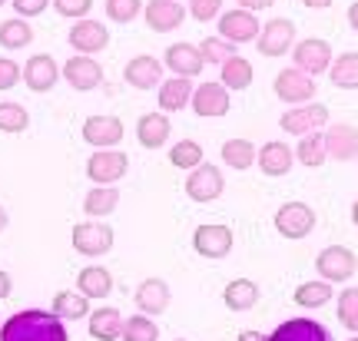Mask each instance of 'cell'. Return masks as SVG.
<instances>
[{
	"instance_id": "obj_1",
	"label": "cell",
	"mask_w": 358,
	"mask_h": 341,
	"mask_svg": "<svg viewBox=\"0 0 358 341\" xmlns=\"http://www.w3.org/2000/svg\"><path fill=\"white\" fill-rule=\"evenodd\" d=\"M0 341H70V335H66V325L60 315L27 308V312H17L3 321Z\"/></svg>"
},
{
	"instance_id": "obj_2",
	"label": "cell",
	"mask_w": 358,
	"mask_h": 341,
	"mask_svg": "<svg viewBox=\"0 0 358 341\" xmlns=\"http://www.w3.org/2000/svg\"><path fill=\"white\" fill-rule=\"evenodd\" d=\"M129 156L120 150H100L87 159V176L93 179V186H113L127 176Z\"/></svg>"
},
{
	"instance_id": "obj_3",
	"label": "cell",
	"mask_w": 358,
	"mask_h": 341,
	"mask_svg": "<svg viewBox=\"0 0 358 341\" xmlns=\"http://www.w3.org/2000/svg\"><path fill=\"white\" fill-rule=\"evenodd\" d=\"M282 129L292 133V136H308V133H319L322 126H329V106L325 103H302L292 106L289 113H282Z\"/></svg>"
},
{
	"instance_id": "obj_4",
	"label": "cell",
	"mask_w": 358,
	"mask_h": 341,
	"mask_svg": "<svg viewBox=\"0 0 358 341\" xmlns=\"http://www.w3.org/2000/svg\"><path fill=\"white\" fill-rule=\"evenodd\" d=\"M275 96H279L282 103H292V106L312 103V96H315V80H312L306 70L289 66V70H282V73L275 76Z\"/></svg>"
},
{
	"instance_id": "obj_5",
	"label": "cell",
	"mask_w": 358,
	"mask_h": 341,
	"mask_svg": "<svg viewBox=\"0 0 358 341\" xmlns=\"http://www.w3.org/2000/svg\"><path fill=\"white\" fill-rule=\"evenodd\" d=\"M222 189H226V179L219 173V166L213 163L196 166L189 173V179H186V196L192 203H213V199L222 196Z\"/></svg>"
},
{
	"instance_id": "obj_6",
	"label": "cell",
	"mask_w": 358,
	"mask_h": 341,
	"mask_svg": "<svg viewBox=\"0 0 358 341\" xmlns=\"http://www.w3.org/2000/svg\"><path fill=\"white\" fill-rule=\"evenodd\" d=\"M315 268H319V275L325 282H348V278L355 275V252L345 249V245H329V249H322L319 259H315Z\"/></svg>"
},
{
	"instance_id": "obj_7",
	"label": "cell",
	"mask_w": 358,
	"mask_h": 341,
	"mask_svg": "<svg viewBox=\"0 0 358 341\" xmlns=\"http://www.w3.org/2000/svg\"><path fill=\"white\" fill-rule=\"evenodd\" d=\"M275 228L282 239H306L308 232L315 228V212L306 203H285L275 212Z\"/></svg>"
},
{
	"instance_id": "obj_8",
	"label": "cell",
	"mask_w": 358,
	"mask_h": 341,
	"mask_svg": "<svg viewBox=\"0 0 358 341\" xmlns=\"http://www.w3.org/2000/svg\"><path fill=\"white\" fill-rule=\"evenodd\" d=\"M73 249L80 255H90V259H96V255H106L113 249V228L103 226V222H80L73 226Z\"/></svg>"
},
{
	"instance_id": "obj_9",
	"label": "cell",
	"mask_w": 358,
	"mask_h": 341,
	"mask_svg": "<svg viewBox=\"0 0 358 341\" xmlns=\"http://www.w3.org/2000/svg\"><path fill=\"white\" fill-rule=\"evenodd\" d=\"M232 228L229 226H216V222H209V226H199L192 232V249L203 255V259H226L232 252Z\"/></svg>"
},
{
	"instance_id": "obj_10",
	"label": "cell",
	"mask_w": 358,
	"mask_h": 341,
	"mask_svg": "<svg viewBox=\"0 0 358 341\" xmlns=\"http://www.w3.org/2000/svg\"><path fill=\"white\" fill-rule=\"evenodd\" d=\"M292 40H295V24L285 20V17H275V20H268L262 27L256 47L262 57H285V53L292 50Z\"/></svg>"
},
{
	"instance_id": "obj_11",
	"label": "cell",
	"mask_w": 358,
	"mask_h": 341,
	"mask_svg": "<svg viewBox=\"0 0 358 341\" xmlns=\"http://www.w3.org/2000/svg\"><path fill=\"white\" fill-rule=\"evenodd\" d=\"M259 34H262V27H259L256 20V13H249V10H229V13H222L219 17V37L222 40H229V43H256Z\"/></svg>"
},
{
	"instance_id": "obj_12",
	"label": "cell",
	"mask_w": 358,
	"mask_h": 341,
	"mask_svg": "<svg viewBox=\"0 0 358 341\" xmlns=\"http://www.w3.org/2000/svg\"><path fill=\"white\" fill-rule=\"evenodd\" d=\"M292 57H295V66L306 70L308 76H319L332 66V47L319 37H308V40H302V43H295Z\"/></svg>"
},
{
	"instance_id": "obj_13",
	"label": "cell",
	"mask_w": 358,
	"mask_h": 341,
	"mask_svg": "<svg viewBox=\"0 0 358 341\" xmlns=\"http://www.w3.org/2000/svg\"><path fill=\"white\" fill-rule=\"evenodd\" d=\"M57 80H60V66L50 53H34L24 64V83L34 93H50L57 87Z\"/></svg>"
},
{
	"instance_id": "obj_14",
	"label": "cell",
	"mask_w": 358,
	"mask_h": 341,
	"mask_svg": "<svg viewBox=\"0 0 358 341\" xmlns=\"http://www.w3.org/2000/svg\"><path fill=\"white\" fill-rule=\"evenodd\" d=\"M186 13L189 10H182L179 0H150V7L143 10V17H146V27L153 34H173V30L182 27Z\"/></svg>"
},
{
	"instance_id": "obj_15",
	"label": "cell",
	"mask_w": 358,
	"mask_h": 341,
	"mask_svg": "<svg viewBox=\"0 0 358 341\" xmlns=\"http://www.w3.org/2000/svg\"><path fill=\"white\" fill-rule=\"evenodd\" d=\"M189 106L196 110V116H203V119L226 116L229 113V89L222 87V83H203V87H196Z\"/></svg>"
},
{
	"instance_id": "obj_16",
	"label": "cell",
	"mask_w": 358,
	"mask_h": 341,
	"mask_svg": "<svg viewBox=\"0 0 358 341\" xmlns=\"http://www.w3.org/2000/svg\"><path fill=\"white\" fill-rule=\"evenodd\" d=\"M70 47L77 53H83V57H90V53H100L110 47V34H106V27L96 24V20H77V24L70 27Z\"/></svg>"
},
{
	"instance_id": "obj_17",
	"label": "cell",
	"mask_w": 358,
	"mask_h": 341,
	"mask_svg": "<svg viewBox=\"0 0 358 341\" xmlns=\"http://www.w3.org/2000/svg\"><path fill=\"white\" fill-rule=\"evenodd\" d=\"M123 80H127L133 89H153V87H163V64L150 57V53H140L133 57L123 70Z\"/></svg>"
},
{
	"instance_id": "obj_18",
	"label": "cell",
	"mask_w": 358,
	"mask_h": 341,
	"mask_svg": "<svg viewBox=\"0 0 358 341\" xmlns=\"http://www.w3.org/2000/svg\"><path fill=\"white\" fill-rule=\"evenodd\" d=\"M64 76L66 83L73 89H80V93H90V89H96L103 83V66L93 60V57H70L64 66Z\"/></svg>"
},
{
	"instance_id": "obj_19",
	"label": "cell",
	"mask_w": 358,
	"mask_h": 341,
	"mask_svg": "<svg viewBox=\"0 0 358 341\" xmlns=\"http://www.w3.org/2000/svg\"><path fill=\"white\" fill-rule=\"evenodd\" d=\"M83 139L90 146H100V150L120 146L123 143V123L116 116H90L83 123Z\"/></svg>"
},
{
	"instance_id": "obj_20",
	"label": "cell",
	"mask_w": 358,
	"mask_h": 341,
	"mask_svg": "<svg viewBox=\"0 0 358 341\" xmlns=\"http://www.w3.org/2000/svg\"><path fill=\"white\" fill-rule=\"evenodd\" d=\"M325 146H329V156L335 163L358 159V129L352 123H335L325 129Z\"/></svg>"
},
{
	"instance_id": "obj_21",
	"label": "cell",
	"mask_w": 358,
	"mask_h": 341,
	"mask_svg": "<svg viewBox=\"0 0 358 341\" xmlns=\"http://www.w3.org/2000/svg\"><path fill=\"white\" fill-rule=\"evenodd\" d=\"M268 341H329V331L312 318H289L268 335Z\"/></svg>"
},
{
	"instance_id": "obj_22",
	"label": "cell",
	"mask_w": 358,
	"mask_h": 341,
	"mask_svg": "<svg viewBox=\"0 0 358 341\" xmlns=\"http://www.w3.org/2000/svg\"><path fill=\"white\" fill-rule=\"evenodd\" d=\"M203 53H199V47H192V43H173L166 50V66L173 70V76H186V80H192V76L203 73Z\"/></svg>"
},
{
	"instance_id": "obj_23",
	"label": "cell",
	"mask_w": 358,
	"mask_h": 341,
	"mask_svg": "<svg viewBox=\"0 0 358 341\" xmlns=\"http://www.w3.org/2000/svg\"><path fill=\"white\" fill-rule=\"evenodd\" d=\"M136 308L150 318L163 315L169 308V285L163 278H146L140 289H136Z\"/></svg>"
},
{
	"instance_id": "obj_24",
	"label": "cell",
	"mask_w": 358,
	"mask_h": 341,
	"mask_svg": "<svg viewBox=\"0 0 358 341\" xmlns=\"http://www.w3.org/2000/svg\"><path fill=\"white\" fill-rule=\"evenodd\" d=\"M192 93H196V87H192L186 76H173V80H166V83L159 87V110H163V113L186 110L192 103Z\"/></svg>"
},
{
	"instance_id": "obj_25",
	"label": "cell",
	"mask_w": 358,
	"mask_h": 341,
	"mask_svg": "<svg viewBox=\"0 0 358 341\" xmlns=\"http://www.w3.org/2000/svg\"><path fill=\"white\" fill-rule=\"evenodd\" d=\"M136 139H140L143 150H159V146H166V139H169V119H166V113H146V116H140V123H136Z\"/></svg>"
},
{
	"instance_id": "obj_26",
	"label": "cell",
	"mask_w": 358,
	"mask_h": 341,
	"mask_svg": "<svg viewBox=\"0 0 358 341\" xmlns=\"http://www.w3.org/2000/svg\"><path fill=\"white\" fill-rule=\"evenodd\" d=\"M295 163V152L292 146H285V143H266L262 150H259V169L266 173V176H285Z\"/></svg>"
},
{
	"instance_id": "obj_27",
	"label": "cell",
	"mask_w": 358,
	"mask_h": 341,
	"mask_svg": "<svg viewBox=\"0 0 358 341\" xmlns=\"http://www.w3.org/2000/svg\"><path fill=\"white\" fill-rule=\"evenodd\" d=\"M90 338L93 341H116L123 338V315L116 308H96L90 315Z\"/></svg>"
},
{
	"instance_id": "obj_28",
	"label": "cell",
	"mask_w": 358,
	"mask_h": 341,
	"mask_svg": "<svg viewBox=\"0 0 358 341\" xmlns=\"http://www.w3.org/2000/svg\"><path fill=\"white\" fill-rule=\"evenodd\" d=\"M222 302L229 305L232 312H249L259 302V285L252 278H232L222 291Z\"/></svg>"
},
{
	"instance_id": "obj_29",
	"label": "cell",
	"mask_w": 358,
	"mask_h": 341,
	"mask_svg": "<svg viewBox=\"0 0 358 341\" xmlns=\"http://www.w3.org/2000/svg\"><path fill=\"white\" fill-rule=\"evenodd\" d=\"M77 285L87 298H106L113 291V275L100 266H87L83 272L77 275Z\"/></svg>"
},
{
	"instance_id": "obj_30",
	"label": "cell",
	"mask_w": 358,
	"mask_h": 341,
	"mask_svg": "<svg viewBox=\"0 0 358 341\" xmlns=\"http://www.w3.org/2000/svg\"><path fill=\"white\" fill-rule=\"evenodd\" d=\"M53 315L66 318V321L90 318V298L83 291H57L53 295Z\"/></svg>"
},
{
	"instance_id": "obj_31",
	"label": "cell",
	"mask_w": 358,
	"mask_h": 341,
	"mask_svg": "<svg viewBox=\"0 0 358 341\" xmlns=\"http://www.w3.org/2000/svg\"><path fill=\"white\" fill-rule=\"evenodd\" d=\"M295 159L308 169H319L325 159H329V146H325V133H308V136L299 139L295 146Z\"/></svg>"
},
{
	"instance_id": "obj_32",
	"label": "cell",
	"mask_w": 358,
	"mask_h": 341,
	"mask_svg": "<svg viewBox=\"0 0 358 341\" xmlns=\"http://www.w3.org/2000/svg\"><path fill=\"white\" fill-rule=\"evenodd\" d=\"M116 205H120V192L113 186H93L83 199V209H87L90 219H103V215L116 212Z\"/></svg>"
},
{
	"instance_id": "obj_33",
	"label": "cell",
	"mask_w": 358,
	"mask_h": 341,
	"mask_svg": "<svg viewBox=\"0 0 358 341\" xmlns=\"http://www.w3.org/2000/svg\"><path fill=\"white\" fill-rule=\"evenodd\" d=\"M332 87L338 89H358V53H338L335 64L329 66Z\"/></svg>"
},
{
	"instance_id": "obj_34",
	"label": "cell",
	"mask_w": 358,
	"mask_h": 341,
	"mask_svg": "<svg viewBox=\"0 0 358 341\" xmlns=\"http://www.w3.org/2000/svg\"><path fill=\"white\" fill-rule=\"evenodd\" d=\"M222 70V87L226 89H245V87H252V64L245 60V57H229L226 64L219 66Z\"/></svg>"
},
{
	"instance_id": "obj_35",
	"label": "cell",
	"mask_w": 358,
	"mask_h": 341,
	"mask_svg": "<svg viewBox=\"0 0 358 341\" xmlns=\"http://www.w3.org/2000/svg\"><path fill=\"white\" fill-rule=\"evenodd\" d=\"M222 163L229 169H249L256 163V146L249 139H226L222 143Z\"/></svg>"
},
{
	"instance_id": "obj_36",
	"label": "cell",
	"mask_w": 358,
	"mask_h": 341,
	"mask_svg": "<svg viewBox=\"0 0 358 341\" xmlns=\"http://www.w3.org/2000/svg\"><path fill=\"white\" fill-rule=\"evenodd\" d=\"M34 40V30L27 24L24 17H13V20H3L0 24V47L3 50H20Z\"/></svg>"
},
{
	"instance_id": "obj_37",
	"label": "cell",
	"mask_w": 358,
	"mask_h": 341,
	"mask_svg": "<svg viewBox=\"0 0 358 341\" xmlns=\"http://www.w3.org/2000/svg\"><path fill=\"white\" fill-rule=\"evenodd\" d=\"M332 302V282H306L295 289V305L302 308H322Z\"/></svg>"
},
{
	"instance_id": "obj_38",
	"label": "cell",
	"mask_w": 358,
	"mask_h": 341,
	"mask_svg": "<svg viewBox=\"0 0 358 341\" xmlns=\"http://www.w3.org/2000/svg\"><path fill=\"white\" fill-rule=\"evenodd\" d=\"M159 338V328L150 315H133L123 321V341H156Z\"/></svg>"
},
{
	"instance_id": "obj_39",
	"label": "cell",
	"mask_w": 358,
	"mask_h": 341,
	"mask_svg": "<svg viewBox=\"0 0 358 341\" xmlns=\"http://www.w3.org/2000/svg\"><path fill=\"white\" fill-rule=\"evenodd\" d=\"M169 163L176 169H196V166H203V146L192 143V139H182L169 150Z\"/></svg>"
},
{
	"instance_id": "obj_40",
	"label": "cell",
	"mask_w": 358,
	"mask_h": 341,
	"mask_svg": "<svg viewBox=\"0 0 358 341\" xmlns=\"http://www.w3.org/2000/svg\"><path fill=\"white\" fill-rule=\"evenodd\" d=\"M30 126V113L20 103H0V133H24Z\"/></svg>"
},
{
	"instance_id": "obj_41",
	"label": "cell",
	"mask_w": 358,
	"mask_h": 341,
	"mask_svg": "<svg viewBox=\"0 0 358 341\" xmlns=\"http://www.w3.org/2000/svg\"><path fill=\"white\" fill-rule=\"evenodd\" d=\"M199 53H203L206 64L222 66L229 57H236V43H229V40H222V37H206L203 47H199Z\"/></svg>"
},
{
	"instance_id": "obj_42",
	"label": "cell",
	"mask_w": 358,
	"mask_h": 341,
	"mask_svg": "<svg viewBox=\"0 0 358 341\" xmlns=\"http://www.w3.org/2000/svg\"><path fill=\"white\" fill-rule=\"evenodd\" d=\"M335 305H338V321L348 331H358V289H345Z\"/></svg>"
},
{
	"instance_id": "obj_43",
	"label": "cell",
	"mask_w": 358,
	"mask_h": 341,
	"mask_svg": "<svg viewBox=\"0 0 358 341\" xmlns=\"http://www.w3.org/2000/svg\"><path fill=\"white\" fill-rule=\"evenodd\" d=\"M143 10V0H106V17L116 24H129Z\"/></svg>"
},
{
	"instance_id": "obj_44",
	"label": "cell",
	"mask_w": 358,
	"mask_h": 341,
	"mask_svg": "<svg viewBox=\"0 0 358 341\" xmlns=\"http://www.w3.org/2000/svg\"><path fill=\"white\" fill-rule=\"evenodd\" d=\"M189 13L199 24H206V20H213V17L222 13V0H189Z\"/></svg>"
},
{
	"instance_id": "obj_45",
	"label": "cell",
	"mask_w": 358,
	"mask_h": 341,
	"mask_svg": "<svg viewBox=\"0 0 358 341\" xmlns=\"http://www.w3.org/2000/svg\"><path fill=\"white\" fill-rule=\"evenodd\" d=\"M53 7H57V13H64V17L83 20V13H90L93 0H53Z\"/></svg>"
},
{
	"instance_id": "obj_46",
	"label": "cell",
	"mask_w": 358,
	"mask_h": 341,
	"mask_svg": "<svg viewBox=\"0 0 358 341\" xmlns=\"http://www.w3.org/2000/svg\"><path fill=\"white\" fill-rule=\"evenodd\" d=\"M17 80H24V70L13 64V60L0 57V93H3V89H10V87H17Z\"/></svg>"
},
{
	"instance_id": "obj_47",
	"label": "cell",
	"mask_w": 358,
	"mask_h": 341,
	"mask_svg": "<svg viewBox=\"0 0 358 341\" xmlns=\"http://www.w3.org/2000/svg\"><path fill=\"white\" fill-rule=\"evenodd\" d=\"M47 3H50V0H13V10L27 20V17H37V13L47 10Z\"/></svg>"
},
{
	"instance_id": "obj_48",
	"label": "cell",
	"mask_w": 358,
	"mask_h": 341,
	"mask_svg": "<svg viewBox=\"0 0 358 341\" xmlns=\"http://www.w3.org/2000/svg\"><path fill=\"white\" fill-rule=\"evenodd\" d=\"M272 3H275V0H239V7H243V10H268V7H272Z\"/></svg>"
},
{
	"instance_id": "obj_49",
	"label": "cell",
	"mask_w": 358,
	"mask_h": 341,
	"mask_svg": "<svg viewBox=\"0 0 358 341\" xmlns=\"http://www.w3.org/2000/svg\"><path fill=\"white\" fill-rule=\"evenodd\" d=\"M10 289H13V282H10V275L0 268V298H7L10 295Z\"/></svg>"
},
{
	"instance_id": "obj_50",
	"label": "cell",
	"mask_w": 358,
	"mask_h": 341,
	"mask_svg": "<svg viewBox=\"0 0 358 341\" xmlns=\"http://www.w3.org/2000/svg\"><path fill=\"white\" fill-rule=\"evenodd\" d=\"M348 24H352V30L358 34V0L352 3V7H348Z\"/></svg>"
},
{
	"instance_id": "obj_51",
	"label": "cell",
	"mask_w": 358,
	"mask_h": 341,
	"mask_svg": "<svg viewBox=\"0 0 358 341\" xmlns=\"http://www.w3.org/2000/svg\"><path fill=\"white\" fill-rule=\"evenodd\" d=\"M306 7H312V10H325V7H332V0H302Z\"/></svg>"
},
{
	"instance_id": "obj_52",
	"label": "cell",
	"mask_w": 358,
	"mask_h": 341,
	"mask_svg": "<svg viewBox=\"0 0 358 341\" xmlns=\"http://www.w3.org/2000/svg\"><path fill=\"white\" fill-rule=\"evenodd\" d=\"M239 341H268V338H262L259 331H243V335H239Z\"/></svg>"
},
{
	"instance_id": "obj_53",
	"label": "cell",
	"mask_w": 358,
	"mask_h": 341,
	"mask_svg": "<svg viewBox=\"0 0 358 341\" xmlns=\"http://www.w3.org/2000/svg\"><path fill=\"white\" fill-rule=\"evenodd\" d=\"M7 228V212H3V205H0V232Z\"/></svg>"
},
{
	"instance_id": "obj_54",
	"label": "cell",
	"mask_w": 358,
	"mask_h": 341,
	"mask_svg": "<svg viewBox=\"0 0 358 341\" xmlns=\"http://www.w3.org/2000/svg\"><path fill=\"white\" fill-rule=\"evenodd\" d=\"M352 222L358 226V199H355V205H352Z\"/></svg>"
},
{
	"instance_id": "obj_55",
	"label": "cell",
	"mask_w": 358,
	"mask_h": 341,
	"mask_svg": "<svg viewBox=\"0 0 358 341\" xmlns=\"http://www.w3.org/2000/svg\"><path fill=\"white\" fill-rule=\"evenodd\" d=\"M3 3H7V0H0V7H3Z\"/></svg>"
},
{
	"instance_id": "obj_56",
	"label": "cell",
	"mask_w": 358,
	"mask_h": 341,
	"mask_svg": "<svg viewBox=\"0 0 358 341\" xmlns=\"http://www.w3.org/2000/svg\"><path fill=\"white\" fill-rule=\"evenodd\" d=\"M348 341H358V338H348Z\"/></svg>"
},
{
	"instance_id": "obj_57",
	"label": "cell",
	"mask_w": 358,
	"mask_h": 341,
	"mask_svg": "<svg viewBox=\"0 0 358 341\" xmlns=\"http://www.w3.org/2000/svg\"><path fill=\"white\" fill-rule=\"evenodd\" d=\"M176 341H186V338H176Z\"/></svg>"
}]
</instances>
